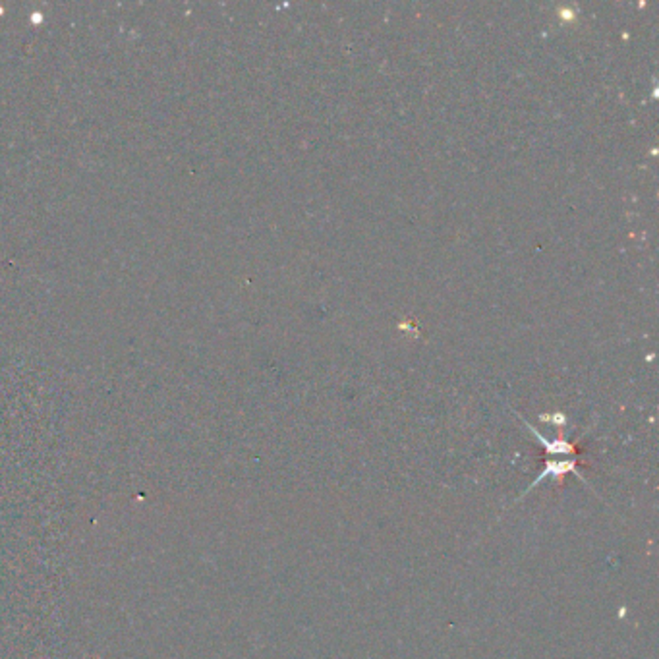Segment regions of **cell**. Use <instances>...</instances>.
Returning <instances> with one entry per match:
<instances>
[{"instance_id": "cell-1", "label": "cell", "mask_w": 659, "mask_h": 659, "mask_svg": "<svg viewBox=\"0 0 659 659\" xmlns=\"http://www.w3.org/2000/svg\"><path fill=\"white\" fill-rule=\"evenodd\" d=\"M566 474H574V476L578 477V480H582V482H584V484L590 487V484H588L586 480H584V476H582V474L578 472V458H574V461H547V462H545V470H543L542 474H540V476L535 477L534 482L530 484V487H526V491L522 493L521 497H524L528 491L534 489L535 485L540 484V482H543L545 477H550V476L555 480L559 487H563V477L566 476ZM521 497H518V499H521ZM518 499H516V501H518Z\"/></svg>"}, {"instance_id": "cell-2", "label": "cell", "mask_w": 659, "mask_h": 659, "mask_svg": "<svg viewBox=\"0 0 659 659\" xmlns=\"http://www.w3.org/2000/svg\"><path fill=\"white\" fill-rule=\"evenodd\" d=\"M522 422L526 424V427L530 429V432H532V435H534L535 439L542 443L543 447H545V451H547V454H551V456H557V454H576V453H578V445H572V443H569V441H564V439L550 441L547 437H543L540 432H535L534 425L528 424L524 417H522Z\"/></svg>"}]
</instances>
